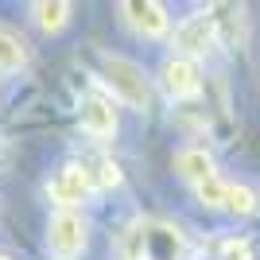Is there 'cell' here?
<instances>
[{
  "label": "cell",
  "mask_w": 260,
  "mask_h": 260,
  "mask_svg": "<svg viewBox=\"0 0 260 260\" xmlns=\"http://www.w3.org/2000/svg\"><path fill=\"white\" fill-rule=\"evenodd\" d=\"M163 89L171 93V98H194L198 89H202V70H198L194 58H183V54H171L167 62H163Z\"/></svg>",
  "instance_id": "4"
},
{
  "label": "cell",
  "mask_w": 260,
  "mask_h": 260,
  "mask_svg": "<svg viewBox=\"0 0 260 260\" xmlns=\"http://www.w3.org/2000/svg\"><path fill=\"white\" fill-rule=\"evenodd\" d=\"M82 128L89 136H113L117 132V109L105 98H86L82 101Z\"/></svg>",
  "instance_id": "7"
},
{
  "label": "cell",
  "mask_w": 260,
  "mask_h": 260,
  "mask_svg": "<svg viewBox=\"0 0 260 260\" xmlns=\"http://www.w3.org/2000/svg\"><path fill=\"white\" fill-rule=\"evenodd\" d=\"M120 16L128 20V27L136 35H148V39H159V35H167V27H171L167 8L155 4V0H128V4H120Z\"/></svg>",
  "instance_id": "3"
},
{
  "label": "cell",
  "mask_w": 260,
  "mask_h": 260,
  "mask_svg": "<svg viewBox=\"0 0 260 260\" xmlns=\"http://www.w3.org/2000/svg\"><path fill=\"white\" fill-rule=\"evenodd\" d=\"M225 260H249L245 241H229V245H225Z\"/></svg>",
  "instance_id": "15"
},
{
  "label": "cell",
  "mask_w": 260,
  "mask_h": 260,
  "mask_svg": "<svg viewBox=\"0 0 260 260\" xmlns=\"http://www.w3.org/2000/svg\"><path fill=\"white\" fill-rule=\"evenodd\" d=\"M47 245H51V252L58 260L78 256V252L86 249V221H82L78 214H70V210L54 214L51 225H47Z\"/></svg>",
  "instance_id": "2"
},
{
  "label": "cell",
  "mask_w": 260,
  "mask_h": 260,
  "mask_svg": "<svg viewBox=\"0 0 260 260\" xmlns=\"http://www.w3.org/2000/svg\"><path fill=\"white\" fill-rule=\"evenodd\" d=\"M70 12L74 8L66 0H39V4H31V16L43 31H62L66 23H70Z\"/></svg>",
  "instance_id": "9"
},
{
  "label": "cell",
  "mask_w": 260,
  "mask_h": 260,
  "mask_svg": "<svg viewBox=\"0 0 260 260\" xmlns=\"http://www.w3.org/2000/svg\"><path fill=\"white\" fill-rule=\"evenodd\" d=\"M225 210L229 214H252V210H256V194H252L249 186H237V183H229L225 186Z\"/></svg>",
  "instance_id": "12"
},
{
  "label": "cell",
  "mask_w": 260,
  "mask_h": 260,
  "mask_svg": "<svg viewBox=\"0 0 260 260\" xmlns=\"http://www.w3.org/2000/svg\"><path fill=\"white\" fill-rule=\"evenodd\" d=\"M98 183L101 186H117L120 183V167H117V163H109V159H101V167H98Z\"/></svg>",
  "instance_id": "14"
},
{
  "label": "cell",
  "mask_w": 260,
  "mask_h": 260,
  "mask_svg": "<svg viewBox=\"0 0 260 260\" xmlns=\"http://www.w3.org/2000/svg\"><path fill=\"white\" fill-rule=\"evenodd\" d=\"M225 186H229V183H221L217 175L202 179V183H198V198H202V206H210V210L225 206Z\"/></svg>",
  "instance_id": "13"
},
{
  "label": "cell",
  "mask_w": 260,
  "mask_h": 260,
  "mask_svg": "<svg viewBox=\"0 0 260 260\" xmlns=\"http://www.w3.org/2000/svg\"><path fill=\"white\" fill-rule=\"evenodd\" d=\"M23 62H27V43H23V35L0 23V70H20Z\"/></svg>",
  "instance_id": "10"
},
{
  "label": "cell",
  "mask_w": 260,
  "mask_h": 260,
  "mask_svg": "<svg viewBox=\"0 0 260 260\" xmlns=\"http://www.w3.org/2000/svg\"><path fill=\"white\" fill-rule=\"evenodd\" d=\"M210 39H214V16H206V12H194V16H186V20L175 27L171 47L183 54V58H190V54H202V51H206Z\"/></svg>",
  "instance_id": "5"
},
{
  "label": "cell",
  "mask_w": 260,
  "mask_h": 260,
  "mask_svg": "<svg viewBox=\"0 0 260 260\" xmlns=\"http://www.w3.org/2000/svg\"><path fill=\"white\" fill-rule=\"evenodd\" d=\"M175 167H179V175L190 179L194 186L214 175V159H210L206 148H186V152H179V155H175Z\"/></svg>",
  "instance_id": "8"
},
{
  "label": "cell",
  "mask_w": 260,
  "mask_h": 260,
  "mask_svg": "<svg viewBox=\"0 0 260 260\" xmlns=\"http://www.w3.org/2000/svg\"><path fill=\"white\" fill-rule=\"evenodd\" d=\"M89 194H93V179H89V171L78 167V163L62 167V175H58L54 183H47V198L58 202V206H74V202H82V198H89Z\"/></svg>",
  "instance_id": "6"
},
{
  "label": "cell",
  "mask_w": 260,
  "mask_h": 260,
  "mask_svg": "<svg viewBox=\"0 0 260 260\" xmlns=\"http://www.w3.org/2000/svg\"><path fill=\"white\" fill-rule=\"evenodd\" d=\"M101 70H105V82L113 86V93H117L124 105L140 109V113L152 105V86H148V74H144L132 58H124V54H101Z\"/></svg>",
  "instance_id": "1"
},
{
  "label": "cell",
  "mask_w": 260,
  "mask_h": 260,
  "mask_svg": "<svg viewBox=\"0 0 260 260\" xmlns=\"http://www.w3.org/2000/svg\"><path fill=\"white\" fill-rule=\"evenodd\" d=\"M144 252H148V225L132 221L120 237V260H144Z\"/></svg>",
  "instance_id": "11"
}]
</instances>
